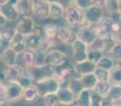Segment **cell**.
I'll use <instances>...</instances> for the list:
<instances>
[{
  "mask_svg": "<svg viewBox=\"0 0 121 106\" xmlns=\"http://www.w3.org/2000/svg\"><path fill=\"white\" fill-rule=\"evenodd\" d=\"M64 18L66 25L70 28H79L83 25L84 23H86L84 10L78 8L77 5L72 3H69L66 5Z\"/></svg>",
  "mask_w": 121,
  "mask_h": 106,
  "instance_id": "cell-1",
  "label": "cell"
},
{
  "mask_svg": "<svg viewBox=\"0 0 121 106\" xmlns=\"http://www.w3.org/2000/svg\"><path fill=\"white\" fill-rule=\"evenodd\" d=\"M53 68H54V75L60 80V87L67 86L69 80L78 76L74 71V68H73V63H71L69 59L65 62L64 64L57 67H53Z\"/></svg>",
  "mask_w": 121,
  "mask_h": 106,
  "instance_id": "cell-2",
  "label": "cell"
},
{
  "mask_svg": "<svg viewBox=\"0 0 121 106\" xmlns=\"http://www.w3.org/2000/svg\"><path fill=\"white\" fill-rule=\"evenodd\" d=\"M34 85L37 87L40 94V98L48 93H56L60 87V80L55 75H52L50 77H46V79H43L40 81L35 82Z\"/></svg>",
  "mask_w": 121,
  "mask_h": 106,
  "instance_id": "cell-3",
  "label": "cell"
},
{
  "mask_svg": "<svg viewBox=\"0 0 121 106\" xmlns=\"http://www.w3.org/2000/svg\"><path fill=\"white\" fill-rule=\"evenodd\" d=\"M23 86L18 81H10L5 84V93L4 99L8 101L10 104L16 103L22 99L23 94Z\"/></svg>",
  "mask_w": 121,
  "mask_h": 106,
  "instance_id": "cell-4",
  "label": "cell"
},
{
  "mask_svg": "<svg viewBox=\"0 0 121 106\" xmlns=\"http://www.w3.org/2000/svg\"><path fill=\"white\" fill-rule=\"evenodd\" d=\"M44 42V34H43V27H38L36 25L34 32L25 36L26 48L32 51H38Z\"/></svg>",
  "mask_w": 121,
  "mask_h": 106,
  "instance_id": "cell-5",
  "label": "cell"
},
{
  "mask_svg": "<svg viewBox=\"0 0 121 106\" xmlns=\"http://www.w3.org/2000/svg\"><path fill=\"white\" fill-rule=\"evenodd\" d=\"M27 73L31 76V79L33 80V82L40 81L46 77H50L52 75H54V68L49 65H43V66H36L33 65L30 68L26 69Z\"/></svg>",
  "mask_w": 121,
  "mask_h": 106,
  "instance_id": "cell-6",
  "label": "cell"
},
{
  "mask_svg": "<svg viewBox=\"0 0 121 106\" xmlns=\"http://www.w3.org/2000/svg\"><path fill=\"white\" fill-rule=\"evenodd\" d=\"M77 38L81 42H83L84 44H86L88 47H90L96 39L98 38V35L96 33L94 25H89V23H84L83 25L78 28L77 30Z\"/></svg>",
  "mask_w": 121,
  "mask_h": 106,
  "instance_id": "cell-7",
  "label": "cell"
},
{
  "mask_svg": "<svg viewBox=\"0 0 121 106\" xmlns=\"http://www.w3.org/2000/svg\"><path fill=\"white\" fill-rule=\"evenodd\" d=\"M68 60V55L60 49H52L45 54V64L51 67H57Z\"/></svg>",
  "mask_w": 121,
  "mask_h": 106,
  "instance_id": "cell-8",
  "label": "cell"
},
{
  "mask_svg": "<svg viewBox=\"0 0 121 106\" xmlns=\"http://www.w3.org/2000/svg\"><path fill=\"white\" fill-rule=\"evenodd\" d=\"M84 14H85L86 22L91 25H95L105 17V8L92 4L91 6H89L84 11Z\"/></svg>",
  "mask_w": 121,
  "mask_h": 106,
  "instance_id": "cell-9",
  "label": "cell"
},
{
  "mask_svg": "<svg viewBox=\"0 0 121 106\" xmlns=\"http://www.w3.org/2000/svg\"><path fill=\"white\" fill-rule=\"evenodd\" d=\"M36 27V23L31 16H21L17 20L15 25V31L21 35L26 36L28 34H31L34 32Z\"/></svg>",
  "mask_w": 121,
  "mask_h": 106,
  "instance_id": "cell-10",
  "label": "cell"
},
{
  "mask_svg": "<svg viewBox=\"0 0 121 106\" xmlns=\"http://www.w3.org/2000/svg\"><path fill=\"white\" fill-rule=\"evenodd\" d=\"M71 51H72V62L78 63L82 62V60L87 59V54H88V46L84 44L83 42L77 39L71 44Z\"/></svg>",
  "mask_w": 121,
  "mask_h": 106,
  "instance_id": "cell-11",
  "label": "cell"
},
{
  "mask_svg": "<svg viewBox=\"0 0 121 106\" xmlns=\"http://www.w3.org/2000/svg\"><path fill=\"white\" fill-rule=\"evenodd\" d=\"M56 38L62 45L71 46V44L77 39V31H74L73 28L67 25H59Z\"/></svg>",
  "mask_w": 121,
  "mask_h": 106,
  "instance_id": "cell-12",
  "label": "cell"
},
{
  "mask_svg": "<svg viewBox=\"0 0 121 106\" xmlns=\"http://www.w3.org/2000/svg\"><path fill=\"white\" fill-rule=\"evenodd\" d=\"M114 19L112 16H105L102 20H100L97 25H94L98 37H111L112 27H113Z\"/></svg>",
  "mask_w": 121,
  "mask_h": 106,
  "instance_id": "cell-13",
  "label": "cell"
},
{
  "mask_svg": "<svg viewBox=\"0 0 121 106\" xmlns=\"http://www.w3.org/2000/svg\"><path fill=\"white\" fill-rule=\"evenodd\" d=\"M16 0H9L3 4H0V14L9 21H17L19 19V14L15 8Z\"/></svg>",
  "mask_w": 121,
  "mask_h": 106,
  "instance_id": "cell-14",
  "label": "cell"
},
{
  "mask_svg": "<svg viewBox=\"0 0 121 106\" xmlns=\"http://www.w3.org/2000/svg\"><path fill=\"white\" fill-rule=\"evenodd\" d=\"M50 2L47 0H35L32 6V15L39 17L40 19L49 18Z\"/></svg>",
  "mask_w": 121,
  "mask_h": 106,
  "instance_id": "cell-15",
  "label": "cell"
},
{
  "mask_svg": "<svg viewBox=\"0 0 121 106\" xmlns=\"http://www.w3.org/2000/svg\"><path fill=\"white\" fill-rule=\"evenodd\" d=\"M96 67V64L89 59L73 63V68H74V71L78 76H82V75L88 74V73H94Z\"/></svg>",
  "mask_w": 121,
  "mask_h": 106,
  "instance_id": "cell-16",
  "label": "cell"
},
{
  "mask_svg": "<svg viewBox=\"0 0 121 106\" xmlns=\"http://www.w3.org/2000/svg\"><path fill=\"white\" fill-rule=\"evenodd\" d=\"M34 62H35V51H32L30 49H26L21 53H18L17 65H20L25 69H28L31 66H33Z\"/></svg>",
  "mask_w": 121,
  "mask_h": 106,
  "instance_id": "cell-17",
  "label": "cell"
},
{
  "mask_svg": "<svg viewBox=\"0 0 121 106\" xmlns=\"http://www.w3.org/2000/svg\"><path fill=\"white\" fill-rule=\"evenodd\" d=\"M26 69L20 65H12V66H5L4 68V74H5L6 82L10 81H18L21 75L25 73Z\"/></svg>",
  "mask_w": 121,
  "mask_h": 106,
  "instance_id": "cell-18",
  "label": "cell"
},
{
  "mask_svg": "<svg viewBox=\"0 0 121 106\" xmlns=\"http://www.w3.org/2000/svg\"><path fill=\"white\" fill-rule=\"evenodd\" d=\"M114 46H115V42H114V40L112 39V37H102V38L98 37L96 39V42H95L90 47L102 51L104 54H108L111 52L112 49H113Z\"/></svg>",
  "mask_w": 121,
  "mask_h": 106,
  "instance_id": "cell-19",
  "label": "cell"
},
{
  "mask_svg": "<svg viewBox=\"0 0 121 106\" xmlns=\"http://www.w3.org/2000/svg\"><path fill=\"white\" fill-rule=\"evenodd\" d=\"M65 10L66 5L60 1L50 2V8H49V18L52 19H60L65 17Z\"/></svg>",
  "mask_w": 121,
  "mask_h": 106,
  "instance_id": "cell-20",
  "label": "cell"
},
{
  "mask_svg": "<svg viewBox=\"0 0 121 106\" xmlns=\"http://www.w3.org/2000/svg\"><path fill=\"white\" fill-rule=\"evenodd\" d=\"M40 98L39 91H38L37 87L35 85H31L28 86L23 89V94H22V100L25 101L28 104H32V103H35L38 99Z\"/></svg>",
  "mask_w": 121,
  "mask_h": 106,
  "instance_id": "cell-21",
  "label": "cell"
},
{
  "mask_svg": "<svg viewBox=\"0 0 121 106\" xmlns=\"http://www.w3.org/2000/svg\"><path fill=\"white\" fill-rule=\"evenodd\" d=\"M33 3L34 0H16L15 8H16L19 16H30L32 14Z\"/></svg>",
  "mask_w": 121,
  "mask_h": 106,
  "instance_id": "cell-22",
  "label": "cell"
},
{
  "mask_svg": "<svg viewBox=\"0 0 121 106\" xmlns=\"http://www.w3.org/2000/svg\"><path fill=\"white\" fill-rule=\"evenodd\" d=\"M17 57H18V53L16 51H14L13 49H11L10 47L5 48L1 52L0 55V59L2 60L5 66H12V65L17 64Z\"/></svg>",
  "mask_w": 121,
  "mask_h": 106,
  "instance_id": "cell-23",
  "label": "cell"
},
{
  "mask_svg": "<svg viewBox=\"0 0 121 106\" xmlns=\"http://www.w3.org/2000/svg\"><path fill=\"white\" fill-rule=\"evenodd\" d=\"M56 94H57V97H59L60 102L66 103V104H70V103L74 102L75 98H77V94L73 91H71L67 86H65V87H60Z\"/></svg>",
  "mask_w": 121,
  "mask_h": 106,
  "instance_id": "cell-24",
  "label": "cell"
},
{
  "mask_svg": "<svg viewBox=\"0 0 121 106\" xmlns=\"http://www.w3.org/2000/svg\"><path fill=\"white\" fill-rule=\"evenodd\" d=\"M9 47L14 51H16L17 53H21L22 51H25L27 49L25 45V36L16 32L13 38L11 39V42H9Z\"/></svg>",
  "mask_w": 121,
  "mask_h": 106,
  "instance_id": "cell-25",
  "label": "cell"
},
{
  "mask_svg": "<svg viewBox=\"0 0 121 106\" xmlns=\"http://www.w3.org/2000/svg\"><path fill=\"white\" fill-rule=\"evenodd\" d=\"M90 98H91V90L83 89L77 96L73 103L78 106H90Z\"/></svg>",
  "mask_w": 121,
  "mask_h": 106,
  "instance_id": "cell-26",
  "label": "cell"
},
{
  "mask_svg": "<svg viewBox=\"0 0 121 106\" xmlns=\"http://www.w3.org/2000/svg\"><path fill=\"white\" fill-rule=\"evenodd\" d=\"M80 80H81V83L83 85L84 89L92 90L98 83V79L95 75V73H88V74L82 75V76H80Z\"/></svg>",
  "mask_w": 121,
  "mask_h": 106,
  "instance_id": "cell-27",
  "label": "cell"
},
{
  "mask_svg": "<svg viewBox=\"0 0 121 106\" xmlns=\"http://www.w3.org/2000/svg\"><path fill=\"white\" fill-rule=\"evenodd\" d=\"M108 83L111 85H121V65L116 64L109 70Z\"/></svg>",
  "mask_w": 121,
  "mask_h": 106,
  "instance_id": "cell-28",
  "label": "cell"
},
{
  "mask_svg": "<svg viewBox=\"0 0 121 106\" xmlns=\"http://www.w3.org/2000/svg\"><path fill=\"white\" fill-rule=\"evenodd\" d=\"M59 31V25L54 23H47L43 25V34L46 39H55Z\"/></svg>",
  "mask_w": 121,
  "mask_h": 106,
  "instance_id": "cell-29",
  "label": "cell"
},
{
  "mask_svg": "<svg viewBox=\"0 0 121 106\" xmlns=\"http://www.w3.org/2000/svg\"><path fill=\"white\" fill-rule=\"evenodd\" d=\"M115 65H116V60L114 59L112 56H109L108 54H104V55L101 57V59L96 64V66L99 67V68H103V69H106V70H111Z\"/></svg>",
  "mask_w": 121,
  "mask_h": 106,
  "instance_id": "cell-30",
  "label": "cell"
},
{
  "mask_svg": "<svg viewBox=\"0 0 121 106\" xmlns=\"http://www.w3.org/2000/svg\"><path fill=\"white\" fill-rule=\"evenodd\" d=\"M67 87H68L71 91L74 92L77 96L84 89L83 85H82V83H81V80H80V76L72 77V79L69 80L68 83H67Z\"/></svg>",
  "mask_w": 121,
  "mask_h": 106,
  "instance_id": "cell-31",
  "label": "cell"
},
{
  "mask_svg": "<svg viewBox=\"0 0 121 106\" xmlns=\"http://www.w3.org/2000/svg\"><path fill=\"white\" fill-rule=\"evenodd\" d=\"M111 86L112 85L108 82H99L98 81V83H97V85L95 86V88L92 89V91L97 92V93H99L102 97H106L107 94H108Z\"/></svg>",
  "mask_w": 121,
  "mask_h": 106,
  "instance_id": "cell-32",
  "label": "cell"
},
{
  "mask_svg": "<svg viewBox=\"0 0 121 106\" xmlns=\"http://www.w3.org/2000/svg\"><path fill=\"white\" fill-rule=\"evenodd\" d=\"M107 97L113 102H121V85H112Z\"/></svg>",
  "mask_w": 121,
  "mask_h": 106,
  "instance_id": "cell-33",
  "label": "cell"
},
{
  "mask_svg": "<svg viewBox=\"0 0 121 106\" xmlns=\"http://www.w3.org/2000/svg\"><path fill=\"white\" fill-rule=\"evenodd\" d=\"M104 55V53L102 51L98 50L96 48H92V47H88V54H87V59L94 62L95 64L99 62L101 59V57Z\"/></svg>",
  "mask_w": 121,
  "mask_h": 106,
  "instance_id": "cell-34",
  "label": "cell"
},
{
  "mask_svg": "<svg viewBox=\"0 0 121 106\" xmlns=\"http://www.w3.org/2000/svg\"><path fill=\"white\" fill-rule=\"evenodd\" d=\"M43 99V105L45 106H54L55 104L60 102L59 97L56 93H48L46 96L42 97Z\"/></svg>",
  "mask_w": 121,
  "mask_h": 106,
  "instance_id": "cell-35",
  "label": "cell"
},
{
  "mask_svg": "<svg viewBox=\"0 0 121 106\" xmlns=\"http://www.w3.org/2000/svg\"><path fill=\"white\" fill-rule=\"evenodd\" d=\"M94 73H95V75L97 76V79H98L99 82H108L109 70H106V69L96 67Z\"/></svg>",
  "mask_w": 121,
  "mask_h": 106,
  "instance_id": "cell-36",
  "label": "cell"
},
{
  "mask_svg": "<svg viewBox=\"0 0 121 106\" xmlns=\"http://www.w3.org/2000/svg\"><path fill=\"white\" fill-rule=\"evenodd\" d=\"M117 3H118V0H105V12H107L109 15H113V14H117Z\"/></svg>",
  "mask_w": 121,
  "mask_h": 106,
  "instance_id": "cell-37",
  "label": "cell"
},
{
  "mask_svg": "<svg viewBox=\"0 0 121 106\" xmlns=\"http://www.w3.org/2000/svg\"><path fill=\"white\" fill-rule=\"evenodd\" d=\"M70 3L74 4L78 8L85 11L86 8H88L89 6H91L94 4V1L92 0H70Z\"/></svg>",
  "mask_w": 121,
  "mask_h": 106,
  "instance_id": "cell-38",
  "label": "cell"
},
{
  "mask_svg": "<svg viewBox=\"0 0 121 106\" xmlns=\"http://www.w3.org/2000/svg\"><path fill=\"white\" fill-rule=\"evenodd\" d=\"M108 55L112 56V57L116 60V64H117L118 62H120L121 60V45L115 44V46L113 47V49H112L111 52L108 53Z\"/></svg>",
  "mask_w": 121,
  "mask_h": 106,
  "instance_id": "cell-39",
  "label": "cell"
},
{
  "mask_svg": "<svg viewBox=\"0 0 121 106\" xmlns=\"http://www.w3.org/2000/svg\"><path fill=\"white\" fill-rule=\"evenodd\" d=\"M18 82L23 86V88L28 87V86H31V85H33V84H34L33 80H32L31 76H30V75L27 73V71H25V73L21 75V77L18 80Z\"/></svg>",
  "mask_w": 121,
  "mask_h": 106,
  "instance_id": "cell-40",
  "label": "cell"
},
{
  "mask_svg": "<svg viewBox=\"0 0 121 106\" xmlns=\"http://www.w3.org/2000/svg\"><path fill=\"white\" fill-rule=\"evenodd\" d=\"M103 97L91 90V98H90V106H101Z\"/></svg>",
  "mask_w": 121,
  "mask_h": 106,
  "instance_id": "cell-41",
  "label": "cell"
},
{
  "mask_svg": "<svg viewBox=\"0 0 121 106\" xmlns=\"http://www.w3.org/2000/svg\"><path fill=\"white\" fill-rule=\"evenodd\" d=\"M112 39L114 40V42L117 45H121V28L119 30H117V31L113 32L111 35Z\"/></svg>",
  "mask_w": 121,
  "mask_h": 106,
  "instance_id": "cell-42",
  "label": "cell"
},
{
  "mask_svg": "<svg viewBox=\"0 0 121 106\" xmlns=\"http://www.w3.org/2000/svg\"><path fill=\"white\" fill-rule=\"evenodd\" d=\"M113 104V101L108 98V97H103L102 99V103H101V106H112Z\"/></svg>",
  "mask_w": 121,
  "mask_h": 106,
  "instance_id": "cell-43",
  "label": "cell"
},
{
  "mask_svg": "<svg viewBox=\"0 0 121 106\" xmlns=\"http://www.w3.org/2000/svg\"><path fill=\"white\" fill-rule=\"evenodd\" d=\"M5 93V84L3 82H0V98H4Z\"/></svg>",
  "mask_w": 121,
  "mask_h": 106,
  "instance_id": "cell-44",
  "label": "cell"
},
{
  "mask_svg": "<svg viewBox=\"0 0 121 106\" xmlns=\"http://www.w3.org/2000/svg\"><path fill=\"white\" fill-rule=\"evenodd\" d=\"M92 1H94L95 5L101 6V8H104V5H105V0H92Z\"/></svg>",
  "mask_w": 121,
  "mask_h": 106,
  "instance_id": "cell-45",
  "label": "cell"
},
{
  "mask_svg": "<svg viewBox=\"0 0 121 106\" xmlns=\"http://www.w3.org/2000/svg\"><path fill=\"white\" fill-rule=\"evenodd\" d=\"M6 23H8V20H6V19L4 18L1 14H0V29H1V28H3V27H5Z\"/></svg>",
  "mask_w": 121,
  "mask_h": 106,
  "instance_id": "cell-46",
  "label": "cell"
},
{
  "mask_svg": "<svg viewBox=\"0 0 121 106\" xmlns=\"http://www.w3.org/2000/svg\"><path fill=\"white\" fill-rule=\"evenodd\" d=\"M0 106H10V103L4 98H0Z\"/></svg>",
  "mask_w": 121,
  "mask_h": 106,
  "instance_id": "cell-47",
  "label": "cell"
},
{
  "mask_svg": "<svg viewBox=\"0 0 121 106\" xmlns=\"http://www.w3.org/2000/svg\"><path fill=\"white\" fill-rule=\"evenodd\" d=\"M117 14L121 15V0H118V3H117Z\"/></svg>",
  "mask_w": 121,
  "mask_h": 106,
  "instance_id": "cell-48",
  "label": "cell"
},
{
  "mask_svg": "<svg viewBox=\"0 0 121 106\" xmlns=\"http://www.w3.org/2000/svg\"><path fill=\"white\" fill-rule=\"evenodd\" d=\"M54 106H68V104H66V103H62V102H59L57 104H55Z\"/></svg>",
  "mask_w": 121,
  "mask_h": 106,
  "instance_id": "cell-49",
  "label": "cell"
},
{
  "mask_svg": "<svg viewBox=\"0 0 121 106\" xmlns=\"http://www.w3.org/2000/svg\"><path fill=\"white\" fill-rule=\"evenodd\" d=\"M112 106H121V102H113Z\"/></svg>",
  "mask_w": 121,
  "mask_h": 106,
  "instance_id": "cell-50",
  "label": "cell"
},
{
  "mask_svg": "<svg viewBox=\"0 0 121 106\" xmlns=\"http://www.w3.org/2000/svg\"><path fill=\"white\" fill-rule=\"evenodd\" d=\"M9 0H0V4H3V3H5V2H8Z\"/></svg>",
  "mask_w": 121,
  "mask_h": 106,
  "instance_id": "cell-51",
  "label": "cell"
},
{
  "mask_svg": "<svg viewBox=\"0 0 121 106\" xmlns=\"http://www.w3.org/2000/svg\"><path fill=\"white\" fill-rule=\"evenodd\" d=\"M68 106H78V105H77V104H74V103L72 102V103H70V104H68Z\"/></svg>",
  "mask_w": 121,
  "mask_h": 106,
  "instance_id": "cell-52",
  "label": "cell"
},
{
  "mask_svg": "<svg viewBox=\"0 0 121 106\" xmlns=\"http://www.w3.org/2000/svg\"><path fill=\"white\" fill-rule=\"evenodd\" d=\"M118 21L121 23V15H118Z\"/></svg>",
  "mask_w": 121,
  "mask_h": 106,
  "instance_id": "cell-53",
  "label": "cell"
},
{
  "mask_svg": "<svg viewBox=\"0 0 121 106\" xmlns=\"http://www.w3.org/2000/svg\"><path fill=\"white\" fill-rule=\"evenodd\" d=\"M42 106H45V105H42Z\"/></svg>",
  "mask_w": 121,
  "mask_h": 106,
  "instance_id": "cell-54",
  "label": "cell"
},
{
  "mask_svg": "<svg viewBox=\"0 0 121 106\" xmlns=\"http://www.w3.org/2000/svg\"><path fill=\"white\" fill-rule=\"evenodd\" d=\"M0 82H1V81H0Z\"/></svg>",
  "mask_w": 121,
  "mask_h": 106,
  "instance_id": "cell-55",
  "label": "cell"
}]
</instances>
